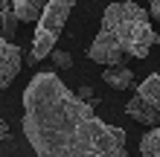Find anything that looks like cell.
<instances>
[{"mask_svg":"<svg viewBox=\"0 0 160 157\" xmlns=\"http://www.w3.org/2000/svg\"><path fill=\"white\" fill-rule=\"evenodd\" d=\"M12 6H15V15L21 23H35L44 12L47 0H12Z\"/></svg>","mask_w":160,"mask_h":157,"instance_id":"52a82bcc","label":"cell"},{"mask_svg":"<svg viewBox=\"0 0 160 157\" xmlns=\"http://www.w3.org/2000/svg\"><path fill=\"white\" fill-rule=\"evenodd\" d=\"M140 154L143 157H160V128L157 125L140 137Z\"/></svg>","mask_w":160,"mask_h":157,"instance_id":"9c48e42d","label":"cell"},{"mask_svg":"<svg viewBox=\"0 0 160 157\" xmlns=\"http://www.w3.org/2000/svg\"><path fill=\"white\" fill-rule=\"evenodd\" d=\"M18 15H15V9H0V32L6 35V38H15V29H18Z\"/></svg>","mask_w":160,"mask_h":157,"instance_id":"30bf717a","label":"cell"},{"mask_svg":"<svg viewBox=\"0 0 160 157\" xmlns=\"http://www.w3.org/2000/svg\"><path fill=\"white\" fill-rule=\"evenodd\" d=\"M52 61L58 64L61 70H70V67H73V55H70L67 50H52Z\"/></svg>","mask_w":160,"mask_h":157,"instance_id":"8fae6325","label":"cell"},{"mask_svg":"<svg viewBox=\"0 0 160 157\" xmlns=\"http://www.w3.org/2000/svg\"><path fill=\"white\" fill-rule=\"evenodd\" d=\"M102 81L111 85L114 90H128L134 85V73H131L125 64H111V67L102 70Z\"/></svg>","mask_w":160,"mask_h":157,"instance_id":"8992f818","label":"cell"},{"mask_svg":"<svg viewBox=\"0 0 160 157\" xmlns=\"http://www.w3.org/2000/svg\"><path fill=\"white\" fill-rule=\"evenodd\" d=\"M148 3H152V0H148Z\"/></svg>","mask_w":160,"mask_h":157,"instance_id":"2e32d148","label":"cell"},{"mask_svg":"<svg viewBox=\"0 0 160 157\" xmlns=\"http://www.w3.org/2000/svg\"><path fill=\"white\" fill-rule=\"evenodd\" d=\"M148 15H152V21H160V0H152V3H148Z\"/></svg>","mask_w":160,"mask_h":157,"instance_id":"4fadbf2b","label":"cell"},{"mask_svg":"<svg viewBox=\"0 0 160 157\" xmlns=\"http://www.w3.org/2000/svg\"><path fill=\"white\" fill-rule=\"evenodd\" d=\"M137 93L146 96L157 110H160V73H152V76L143 79V85H137Z\"/></svg>","mask_w":160,"mask_h":157,"instance_id":"ba28073f","label":"cell"},{"mask_svg":"<svg viewBox=\"0 0 160 157\" xmlns=\"http://www.w3.org/2000/svg\"><path fill=\"white\" fill-rule=\"evenodd\" d=\"M125 114L134 119V122H140V125H146V128H154L157 122H160V110L148 102L146 96H140V93H134L131 96V102L125 105Z\"/></svg>","mask_w":160,"mask_h":157,"instance_id":"5b68a950","label":"cell"},{"mask_svg":"<svg viewBox=\"0 0 160 157\" xmlns=\"http://www.w3.org/2000/svg\"><path fill=\"white\" fill-rule=\"evenodd\" d=\"M23 67V50L0 32V90L9 87Z\"/></svg>","mask_w":160,"mask_h":157,"instance_id":"277c9868","label":"cell"},{"mask_svg":"<svg viewBox=\"0 0 160 157\" xmlns=\"http://www.w3.org/2000/svg\"><path fill=\"white\" fill-rule=\"evenodd\" d=\"M23 134L38 157H128L125 131L102 122L55 73H35L26 85Z\"/></svg>","mask_w":160,"mask_h":157,"instance_id":"6da1fadb","label":"cell"},{"mask_svg":"<svg viewBox=\"0 0 160 157\" xmlns=\"http://www.w3.org/2000/svg\"><path fill=\"white\" fill-rule=\"evenodd\" d=\"M76 6V0H47L41 17L35 21V35H32V50H29V64L44 61L47 55H52L55 41L61 38V29L67 23V17Z\"/></svg>","mask_w":160,"mask_h":157,"instance_id":"3957f363","label":"cell"},{"mask_svg":"<svg viewBox=\"0 0 160 157\" xmlns=\"http://www.w3.org/2000/svg\"><path fill=\"white\" fill-rule=\"evenodd\" d=\"M76 93H79L82 99H88V102H90V105H99V99H96V93H93V90H90L88 85H82V87L76 90Z\"/></svg>","mask_w":160,"mask_h":157,"instance_id":"7c38bea8","label":"cell"},{"mask_svg":"<svg viewBox=\"0 0 160 157\" xmlns=\"http://www.w3.org/2000/svg\"><path fill=\"white\" fill-rule=\"evenodd\" d=\"M6 6H12V0H0V9H6Z\"/></svg>","mask_w":160,"mask_h":157,"instance_id":"9a60e30c","label":"cell"},{"mask_svg":"<svg viewBox=\"0 0 160 157\" xmlns=\"http://www.w3.org/2000/svg\"><path fill=\"white\" fill-rule=\"evenodd\" d=\"M99 29L105 35H111V41L131 58H146L148 50L160 41V35L152 26V15L140 3H134V0H114V3H108Z\"/></svg>","mask_w":160,"mask_h":157,"instance_id":"7a4b0ae2","label":"cell"},{"mask_svg":"<svg viewBox=\"0 0 160 157\" xmlns=\"http://www.w3.org/2000/svg\"><path fill=\"white\" fill-rule=\"evenodd\" d=\"M12 137V131H9V122L6 119H0V140H9Z\"/></svg>","mask_w":160,"mask_h":157,"instance_id":"5bb4252c","label":"cell"}]
</instances>
